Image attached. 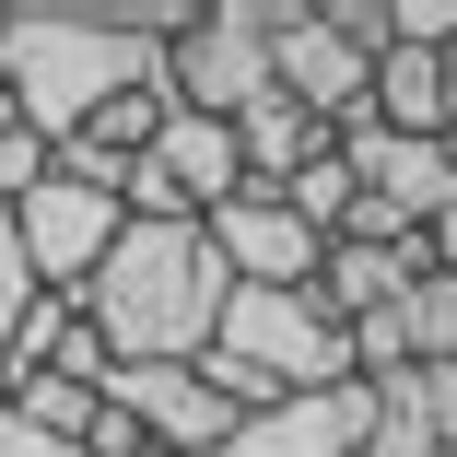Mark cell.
I'll return each instance as SVG.
<instances>
[{
  "mask_svg": "<svg viewBox=\"0 0 457 457\" xmlns=\"http://www.w3.org/2000/svg\"><path fill=\"white\" fill-rule=\"evenodd\" d=\"M176 24H188V0H0V95L59 153L106 95L164 82Z\"/></svg>",
  "mask_w": 457,
  "mask_h": 457,
  "instance_id": "cell-1",
  "label": "cell"
},
{
  "mask_svg": "<svg viewBox=\"0 0 457 457\" xmlns=\"http://www.w3.org/2000/svg\"><path fill=\"white\" fill-rule=\"evenodd\" d=\"M223 294H235V270L200 223H118V246L95 258V282L71 305L118 363H200L223 328Z\"/></svg>",
  "mask_w": 457,
  "mask_h": 457,
  "instance_id": "cell-2",
  "label": "cell"
},
{
  "mask_svg": "<svg viewBox=\"0 0 457 457\" xmlns=\"http://www.w3.org/2000/svg\"><path fill=\"white\" fill-rule=\"evenodd\" d=\"M200 376H212L235 411H282V399L352 387V340H340V317L317 305V282H305V294L235 282V294H223V328H212V352H200Z\"/></svg>",
  "mask_w": 457,
  "mask_h": 457,
  "instance_id": "cell-3",
  "label": "cell"
},
{
  "mask_svg": "<svg viewBox=\"0 0 457 457\" xmlns=\"http://www.w3.org/2000/svg\"><path fill=\"white\" fill-rule=\"evenodd\" d=\"M294 0H188V24L164 36V95L188 118H246L270 95V36Z\"/></svg>",
  "mask_w": 457,
  "mask_h": 457,
  "instance_id": "cell-4",
  "label": "cell"
},
{
  "mask_svg": "<svg viewBox=\"0 0 457 457\" xmlns=\"http://www.w3.org/2000/svg\"><path fill=\"white\" fill-rule=\"evenodd\" d=\"M118 223H129V212H118L106 188H82V176H59V164H47L36 188L12 200V235H24V270H36L47 294H82V282H95V258L118 246Z\"/></svg>",
  "mask_w": 457,
  "mask_h": 457,
  "instance_id": "cell-5",
  "label": "cell"
},
{
  "mask_svg": "<svg viewBox=\"0 0 457 457\" xmlns=\"http://www.w3.org/2000/svg\"><path fill=\"white\" fill-rule=\"evenodd\" d=\"M106 399L129 411V434L153 445V457H212L246 411L200 376V363H118V376H106Z\"/></svg>",
  "mask_w": 457,
  "mask_h": 457,
  "instance_id": "cell-6",
  "label": "cell"
},
{
  "mask_svg": "<svg viewBox=\"0 0 457 457\" xmlns=\"http://www.w3.org/2000/svg\"><path fill=\"white\" fill-rule=\"evenodd\" d=\"M200 235L223 246V270H235V282H258V294H305V282H317V258H328V235H305L282 188H235Z\"/></svg>",
  "mask_w": 457,
  "mask_h": 457,
  "instance_id": "cell-7",
  "label": "cell"
},
{
  "mask_svg": "<svg viewBox=\"0 0 457 457\" xmlns=\"http://www.w3.org/2000/svg\"><path fill=\"white\" fill-rule=\"evenodd\" d=\"M363 71H376V59H363L352 36H328V12H317V0H294V12H282V36H270V82H282L294 106H317L328 129L363 106Z\"/></svg>",
  "mask_w": 457,
  "mask_h": 457,
  "instance_id": "cell-8",
  "label": "cell"
},
{
  "mask_svg": "<svg viewBox=\"0 0 457 457\" xmlns=\"http://www.w3.org/2000/svg\"><path fill=\"white\" fill-rule=\"evenodd\" d=\"M376 422V387H328V399H282V411H246L212 457H352V434Z\"/></svg>",
  "mask_w": 457,
  "mask_h": 457,
  "instance_id": "cell-9",
  "label": "cell"
},
{
  "mask_svg": "<svg viewBox=\"0 0 457 457\" xmlns=\"http://www.w3.org/2000/svg\"><path fill=\"white\" fill-rule=\"evenodd\" d=\"M141 164L176 188V212H188V223H212V212L246 188V164H235V118H188V106L153 129V153H141Z\"/></svg>",
  "mask_w": 457,
  "mask_h": 457,
  "instance_id": "cell-10",
  "label": "cell"
},
{
  "mask_svg": "<svg viewBox=\"0 0 457 457\" xmlns=\"http://www.w3.org/2000/svg\"><path fill=\"white\" fill-rule=\"evenodd\" d=\"M363 118H376V129H411V141H445V47H376Z\"/></svg>",
  "mask_w": 457,
  "mask_h": 457,
  "instance_id": "cell-11",
  "label": "cell"
},
{
  "mask_svg": "<svg viewBox=\"0 0 457 457\" xmlns=\"http://www.w3.org/2000/svg\"><path fill=\"white\" fill-rule=\"evenodd\" d=\"M317 153H328V118H317V106H294L282 82H270V95L235 118V164H246V188H282V176H294V164H317Z\"/></svg>",
  "mask_w": 457,
  "mask_h": 457,
  "instance_id": "cell-12",
  "label": "cell"
},
{
  "mask_svg": "<svg viewBox=\"0 0 457 457\" xmlns=\"http://www.w3.org/2000/svg\"><path fill=\"white\" fill-rule=\"evenodd\" d=\"M411 282H422V246H352V235H340V246L317 258V305H328L340 328L376 317V305H399Z\"/></svg>",
  "mask_w": 457,
  "mask_h": 457,
  "instance_id": "cell-13",
  "label": "cell"
},
{
  "mask_svg": "<svg viewBox=\"0 0 457 457\" xmlns=\"http://www.w3.org/2000/svg\"><path fill=\"white\" fill-rule=\"evenodd\" d=\"M282 200H294V223H305V235H328V246H340V223H352V164H340V141H328L317 164H294V176H282Z\"/></svg>",
  "mask_w": 457,
  "mask_h": 457,
  "instance_id": "cell-14",
  "label": "cell"
},
{
  "mask_svg": "<svg viewBox=\"0 0 457 457\" xmlns=\"http://www.w3.org/2000/svg\"><path fill=\"white\" fill-rule=\"evenodd\" d=\"M399 317H411V363H457V282L445 270H422L399 294Z\"/></svg>",
  "mask_w": 457,
  "mask_h": 457,
  "instance_id": "cell-15",
  "label": "cell"
},
{
  "mask_svg": "<svg viewBox=\"0 0 457 457\" xmlns=\"http://www.w3.org/2000/svg\"><path fill=\"white\" fill-rule=\"evenodd\" d=\"M411 422H422V445L457 457V363H411Z\"/></svg>",
  "mask_w": 457,
  "mask_h": 457,
  "instance_id": "cell-16",
  "label": "cell"
},
{
  "mask_svg": "<svg viewBox=\"0 0 457 457\" xmlns=\"http://www.w3.org/2000/svg\"><path fill=\"white\" fill-rule=\"evenodd\" d=\"M36 176H47V141L24 129V106H12V95H0V200H24Z\"/></svg>",
  "mask_w": 457,
  "mask_h": 457,
  "instance_id": "cell-17",
  "label": "cell"
},
{
  "mask_svg": "<svg viewBox=\"0 0 457 457\" xmlns=\"http://www.w3.org/2000/svg\"><path fill=\"white\" fill-rule=\"evenodd\" d=\"M36 294H47V282L24 270V235H12V200H0V340L24 328V305H36Z\"/></svg>",
  "mask_w": 457,
  "mask_h": 457,
  "instance_id": "cell-18",
  "label": "cell"
},
{
  "mask_svg": "<svg viewBox=\"0 0 457 457\" xmlns=\"http://www.w3.org/2000/svg\"><path fill=\"white\" fill-rule=\"evenodd\" d=\"M387 47H457V0H387Z\"/></svg>",
  "mask_w": 457,
  "mask_h": 457,
  "instance_id": "cell-19",
  "label": "cell"
},
{
  "mask_svg": "<svg viewBox=\"0 0 457 457\" xmlns=\"http://www.w3.org/2000/svg\"><path fill=\"white\" fill-rule=\"evenodd\" d=\"M422 270H445V282H457V200H445V212L422 223Z\"/></svg>",
  "mask_w": 457,
  "mask_h": 457,
  "instance_id": "cell-20",
  "label": "cell"
},
{
  "mask_svg": "<svg viewBox=\"0 0 457 457\" xmlns=\"http://www.w3.org/2000/svg\"><path fill=\"white\" fill-rule=\"evenodd\" d=\"M0 457H71V445H47V434H24L12 411H0Z\"/></svg>",
  "mask_w": 457,
  "mask_h": 457,
  "instance_id": "cell-21",
  "label": "cell"
},
{
  "mask_svg": "<svg viewBox=\"0 0 457 457\" xmlns=\"http://www.w3.org/2000/svg\"><path fill=\"white\" fill-rule=\"evenodd\" d=\"M0 411H12V352H0Z\"/></svg>",
  "mask_w": 457,
  "mask_h": 457,
  "instance_id": "cell-22",
  "label": "cell"
},
{
  "mask_svg": "<svg viewBox=\"0 0 457 457\" xmlns=\"http://www.w3.org/2000/svg\"><path fill=\"white\" fill-rule=\"evenodd\" d=\"M129 457H153V445H129Z\"/></svg>",
  "mask_w": 457,
  "mask_h": 457,
  "instance_id": "cell-23",
  "label": "cell"
}]
</instances>
